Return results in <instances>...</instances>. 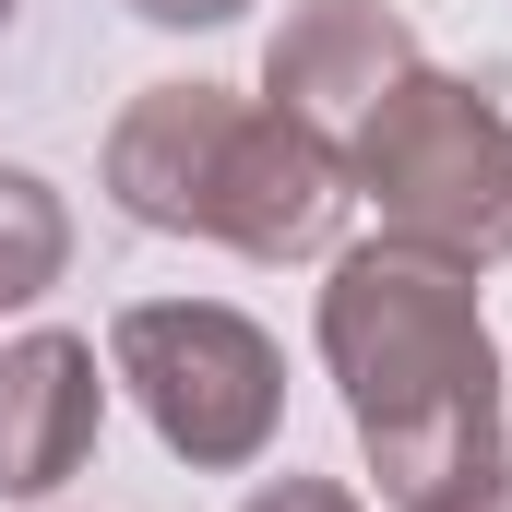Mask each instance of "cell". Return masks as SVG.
<instances>
[{"label": "cell", "instance_id": "cell-7", "mask_svg": "<svg viewBox=\"0 0 512 512\" xmlns=\"http://www.w3.org/2000/svg\"><path fill=\"white\" fill-rule=\"evenodd\" d=\"M72 274V203L36 167H0V310H36Z\"/></svg>", "mask_w": 512, "mask_h": 512}, {"label": "cell", "instance_id": "cell-2", "mask_svg": "<svg viewBox=\"0 0 512 512\" xmlns=\"http://www.w3.org/2000/svg\"><path fill=\"white\" fill-rule=\"evenodd\" d=\"M96 179L143 239H215L239 262H310L346 227V155L239 84H143Z\"/></svg>", "mask_w": 512, "mask_h": 512}, {"label": "cell", "instance_id": "cell-3", "mask_svg": "<svg viewBox=\"0 0 512 512\" xmlns=\"http://www.w3.org/2000/svg\"><path fill=\"white\" fill-rule=\"evenodd\" d=\"M346 191L382 203V239H417L441 262H512V120L489 84L453 72H405L370 120L346 131Z\"/></svg>", "mask_w": 512, "mask_h": 512}, {"label": "cell", "instance_id": "cell-4", "mask_svg": "<svg viewBox=\"0 0 512 512\" xmlns=\"http://www.w3.org/2000/svg\"><path fill=\"white\" fill-rule=\"evenodd\" d=\"M108 382H131L143 429L191 477H239L286 429V358L227 298H131L108 322Z\"/></svg>", "mask_w": 512, "mask_h": 512}, {"label": "cell", "instance_id": "cell-11", "mask_svg": "<svg viewBox=\"0 0 512 512\" xmlns=\"http://www.w3.org/2000/svg\"><path fill=\"white\" fill-rule=\"evenodd\" d=\"M0 24H12V0H0Z\"/></svg>", "mask_w": 512, "mask_h": 512}, {"label": "cell", "instance_id": "cell-9", "mask_svg": "<svg viewBox=\"0 0 512 512\" xmlns=\"http://www.w3.org/2000/svg\"><path fill=\"white\" fill-rule=\"evenodd\" d=\"M143 24H167V36H191V24H239L251 0H131Z\"/></svg>", "mask_w": 512, "mask_h": 512}, {"label": "cell", "instance_id": "cell-10", "mask_svg": "<svg viewBox=\"0 0 512 512\" xmlns=\"http://www.w3.org/2000/svg\"><path fill=\"white\" fill-rule=\"evenodd\" d=\"M417 512H512V465H489V477H465V489H441V501Z\"/></svg>", "mask_w": 512, "mask_h": 512}, {"label": "cell", "instance_id": "cell-6", "mask_svg": "<svg viewBox=\"0 0 512 512\" xmlns=\"http://www.w3.org/2000/svg\"><path fill=\"white\" fill-rule=\"evenodd\" d=\"M96 417H108V382H96V346L36 322L0 346V501H48L60 477H84L96 453Z\"/></svg>", "mask_w": 512, "mask_h": 512}, {"label": "cell", "instance_id": "cell-1", "mask_svg": "<svg viewBox=\"0 0 512 512\" xmlns=\"http://www.w3.org/2000/svg\"><path fill=\"white\" fill-rule=\"evenodd\" d=\"M322 370L346 393L393 512L501 465V346L477 310V262H441L417 239H358L322 286Z\"/></svg>", "mask_w": 512, "mask_h": 512}, {"label": "cell", "instance_id": "cell-8", "mask_svg": "<svg viewBox=\"0 0 512 512\" xmlns=\"http://www.w3.org/2000/svg\"><path fill=\"white\" fill-rule=\"evenodd\" d=\"M239 512H358V501H346L334 477H274V489H251Z\"/></svg>", "mask_w": 512, "mask_h": 512}, {"label": "cell", "instance_id": "cell-5", "mask_svg": "<svg viewBox=\"0 0 512 512\" xmlns=\"http://www.w3.org/2000/svg\"><path fill=\"white\" fill-rule=\"evenodd\" d=\"M405 72H417V24L393 0H298L274 24V48H262V96L286 120H310L334 155H346V131L370 120Z\"/></svg>", "mask_w": 512, "mask_h": 512}]
</instances>
